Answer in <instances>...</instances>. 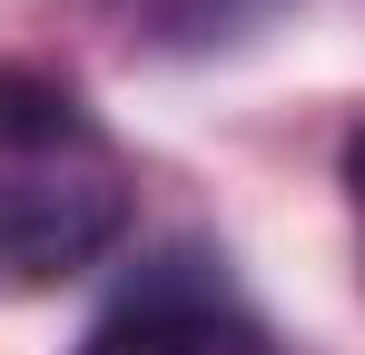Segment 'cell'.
<instances>
[{
	"mask_svg": "<svg viewBox=\"0 0 365 355\" xmlns=\"http://www.w3.org/2000/svg\"><path fill=\"white\" fill-rule=\"evenodd\" d=\"M346 207H356V257H365V128L346 138Z\"/></svg>",
	"mask_w": 365,
	"mask_h": 355,
	"instance_id": "obj_4",
	"label": "cell"
},
{
	"mask_svg": "<svg viewBox=\"0 0 365 355\" xmlns=\"http://www.w3.org/2000/svg\"><path fill=\"white\" fill-rule=\"evenodd\" d=\"M79 355H277V336L207 257H168L79 336Z\"/></svg>",
	"mask_w": 365,
	"mask_h": 355,
	"instance_id": "obj_2",
	"label": "cell"
},
{
	"mask_svg": "<svg viewBox=\"0 0 365 355\" xmlns=\"http://www.w3.org/2000/svg\"><path fill=\"white\" fill-rule=\"evenodd\" d=\"M128 158L79 89L0 69V287H69L128 237Z\"/></svg>",
	"mask_w": 365,
	"mask_h": 355,
	"instance_id": "obj_1",
	"label": "cell"
},
{
	"mask_svg": "<svg viewBox=\"0 0 365 355\" xmlns=\"http://www.w3.org/2000/svg\"><path fill=\"white\" fill-rule=\"evenodd\" d=\"M287 0H109V20H119L138 50H227L247 30H267Z\"/></svg>",
	"mask_w": 365,
	"mask_h": 355,
	"instance_id": "obj_3",
	"label": "cell"
}]
</instances>
